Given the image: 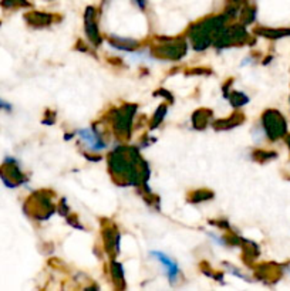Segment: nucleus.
<instances>
[{
  "label": "nucleus",
  "mask_w": 290,
  "mask_h": 291,
  "mask_svg": "<svg viewBox=\"0 0 290 291\" xmlns=\"http://www.w3.org/2000/svg\"><path fill=\"white\" fill-rule=\"evenodd\" d=\"M154 256H157L158 260L164 264L168 275H169L171 278H174L175 275H176V273H178V268H176V264H175L174 261H171V260L166 257V256H164L162 253H154Z\"/></svg>",
  "instance_id": "obj_1"
}]
</instances>
